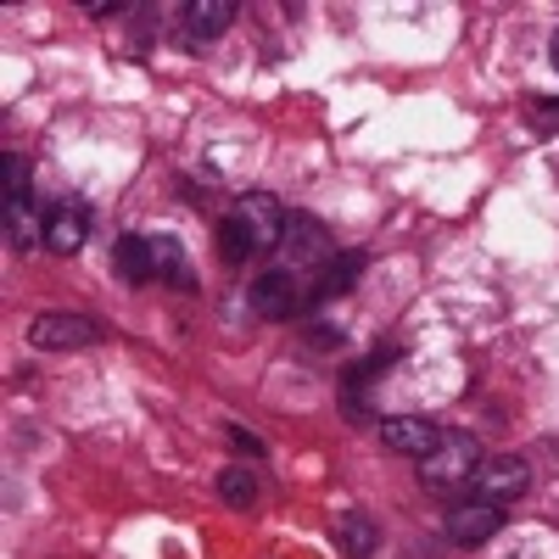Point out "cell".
Returning <instances> with one entry per match:
<instances>
[{
    "label": "cell",
    "mask_w": 559,
    "mask_h": 559,
    "mask_svg": "<svg viewBox=\"0 0 559 559\" xmlns=\"http://www.w3.org/2000/svg\"><path fill=\"white\" fill-rule=\"evenodd\" d=\"M481 442L471 437V431H442V442L419 459V481H426L431 492H448V487H459V481H471L476 471H481Z\"/></svg>",
    "instance_id": "1"
},
{
    "label": "cell",
    "mask_w": 559,
    "mask_h": 559,
    "mask_svg": "<svg viewBox=\"0 0 559 559\" xmlns=\"http://www.w3.org/2000/svg\"><path fill=\"white\" fill-rule=\"evenodd\" d=\"M532 487V464L526 459H515V453H509V459H481V471L471 476V498H481V503H515L521 492Z\"/></svg>",
    "instance_id": "2"
},
{
    "label": "cell",
    "mask_w": 559,
    "mask_h": 559,
    "mask_svg": "<svg viewBox=\"0 0 559 559\" xmlns=\"http://www.w3.org/2000/svg\"><path fill=\"white\" fill-rule=\"evenodd\" d=\"M102 336V324L90 319V313H39L34 324H28V342L39 347V353H62V347H90Z\"/></svg>",
    "instance_id": "3"
},
{
    "label": "cell",
    "mask_w": 559,
    "mask_h": 559,
    "mask_svg": "<svg viewBox=\"0 0 559 559\" xmlns=\"http://www.w3.org/2000/svg\"><path fill=\"white\" fill-rule=\"evenodd\" d=\"M302 308H308V292L292 269H269L252 286V313H263V319H292Z\"/></svg>",
    "instance_id": "4"
},
{
    "label": "cell",
    "mask_w": 559,
    "mask_h": 559,
    "mask_svg": "<svg viewBox=\"0 0 559 559\" xmlns=\"http://www.w3.org/2000/svg\"><path fill=\"white\" fill-rule=\"evenodd\" d=\"M503 532V509L498 503H481V498H464L453 515H448V543L459 548H481Z\"/></svg>",
    "instance_id": "5"
},
{
    "label": "cell",
    "mask_w": 559,
    "mask_h": 559,
    "mask_svg": "<svg viewBox=\"0 0 559 559\" xmlns=\"http://www.w3.org/2000/svg\"><path fill=\"white\" fill-rule=\"evenodd\" d=\"M236 218H241V229L252 236V247H258V252H274L280 241H286V207H280L269 191H252V197H241Z\"/></svg>",
    "instance_id": "6"
},
{
    "label": "cell",
    "mask_w": 559,
    "mask_h": 559,
    "mask_svg": "<svg viewBox=\"0 0 559 559\" xmlns=\"http://www.w3.org/2000/svg\"><path fill=\"white\" fill-rule=\"evenodd\" d=\"M381 442H386L392 453L426 459V453L442 442V426H437V419H426V414H386V419H381Z\"/></svg>",
    "instance_id": "7"
},
{
    "label": "cell",
    "mask_w": 559,
    "mask_h": 559,
    "mask_svg": "<svg viewBox=\"0 0 559 559\" xmlns=\"http://www.w3.org/2000/svg\"><path fill=\"white\" fill-rule=\"evenodd\" d=\"M39 236H45L39 247L73 258L84 247V236H90V218H84V207H51V213H45V224H39Z\"/></svg>",
    "instance_id": "8"
},
{
    "label": "cell",
    "mask_w": 559,
    "mask_h": 559,
    "mask_svg": "<svg viewBox=\"0 0 559 559\" xmlns=\"http://www.w3.org/2000/svg\"><path fill=\"white\" fill-rule=\"evenodd\" d=\"M286 241H292V258L297 263H331V236H324V224L319 218H302V213H292L286 218Z\"/></svg>",
    "instance_id": "9"
},
{
    "label": "cell",
    "mask_w": 559,
    "mask_h": 559,
    "mask_svg": "<svg viewBox=\"0 0 559 559\" xmlns=\"http://www.w3.org/2000/svg\"><path fill=\"white\" fill-rule=\"evenodd\" d=\"M229 23H236V0H191V7H185V34H191V45L218 39Z\"/></svg>",
    "instance_id": "10"
},
{
    "label": "cell",
    "mask_w": 559,
    "mask_h": 559,
    "mask_svg": "<svg viewBox=\"0 0 559 559\" xmlns=\"http://www.w3.org/2000/svg\"><path fill=\"white\" fill-rule=\"evenodd\" d=\"M358 274H364V258H358V252H347L342 263L331 258V263L319 269V280H313V286H308V302H331V297H347Z\"/></svg>",
    "instance_id": "11"
},
{
    "label": "cell",
    "mask_w": 559,
    "mask_h": 559,
    "mask_svg": "<svg viewBox=\"0 0 559 559\" xmlns=\"http://www.w3.org/2000/svg\"><path fill=\"white\" fill-rule=\"evenodd\" d=\"M336 548L347 559H369L381 548V526L369 521V515H336Z\"/></svg>",
    "instance_id": "12"
},
{
    "label": "cell",
    "mask_w": 559,
    "mask_h": 559,
    "mask_svg": "<svg viewBox=\"0 0 559 559\" xmlns=\"http://www.w3.org/2000/svg\"><path fill=\"white\" fill-rule=\"evenodd\" d=\"M152 280H174L179 292H191V269H185V247L174 236H152Z\"/></svg>",
    "instance_id": "13"
},
{
    "label": "cell",
    "mask_w": 559,
    "mask_h": 559,
    "mask_svg": "<svg viewBox=\"0 0 559 559\" xmlns=\"http://www.w3.org/2000/svg\"><path fill=\"white\" fill-rule=\"evenodd\" d=\"M118 274L123 280H152V247H146V236H123L118 241Z\"/></svg>",
    "instance_id": "14"
},
{
    "label": "cell",
    "mask_w": 559,
    "mask_h": 559,
    "mask_svg": "<svg viewBox=\"0 0 559 559\" xmlns=\"http://www.w3.org/2000/svg\"><path fill=\"white\" fill-rule=\"evenodd\" d=\"M218 492H224V503L247 509V503L258 498V476H252V471H241V464H229V471L218 476Z\"/></svg>",
    "instance_id": "15"
},
{
    "label": "cell",
    "mask_w": 559,
    "mask_h": 559,
    "mask_svg": "<svg viewBox=\"0 0 559 559\" xmlns=\"http://www.w3.org/2000/svg\"><path fill=\"white\" fill-rule=\"evenodd\" d=\"M7 241H12L17 252H28L34 241H45L39 229H34V218H28V202H7Z\"/></svg>",
    "instance_id": "16"
},
{
    "label": "cell",
    "mask_w": 559,
    "mask_h": 559,
    "mask_svg": "<svg viewBox=\"0 0 559 559\" xmlns=\"http://www.w3.org/2000/svg\"><path fill=\"white\" fill-rule=\"evenodd\" d=\"M218 252H224V263H241V258H252L258 247H252V236L241 229V218H224L218 224Z\"/></svg>",
    "instance_id": "17"
},
{
    "label": "cell",
    "mask_w": 559,
    "mask_h": 559,
    "mask_svg": "<svg viewBox=\"0 0 559 559\" xmlns=\"http://www.w3.org/2000/svg\"><path fill=\"white\" fill-rule=\"evenodd\" d=\"M0 168H7V197L12 202H28V157L23 152H7V157H0Z\"/></svg>",
    "instance_id": "18"
},
{
    "label": "cell",
    "mask_w": 559,
    "mask_h": 559,
    "mask_svg": "<svg viewBox=\"0 0 559 559\" xmlns=\"http://www.w3.org/2000/svg\"><path fill=\"white\" fill-rule=\"evenodd\" d=\"M229 442H236V448H241V453H252V459H258V453H263V442H258V437H247V431H241V426H229Z\"/></svg>",
    "instance_id": "19"
},
{
    "label": "cell",
    "mask_w": 559,
    "mask_h": 559,
    "mask_svg": "<svg viewBox=\"0 0 559 559\" xmlns=\"http://www.w3.org/2000/svg\"><path fill=\"white\" fill-rule=\"evenodd\" d=\"M537 112H548V118H559V102H537Z\"/></svg>",
    "instance_id": "20"
},
{
    "label": "cell",
    "mask_w": 559,
    "mask_h": 559,
    "mask_svg": "<svg viewBox=\"0 0 559 559\" xmlns=\"http://www.w3.org/2000/svg\"><path fill=\"white\" fill-rule=\"evenodd\" d=\"M554 68H559V34H554Z\"/></svg>",
    "instance_id": "21"
}]
</instances>
